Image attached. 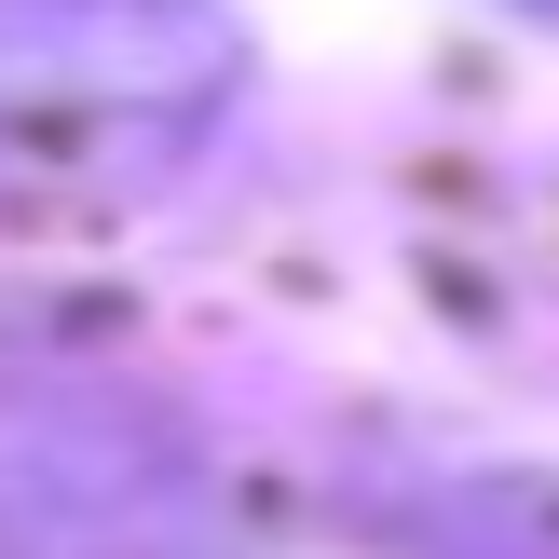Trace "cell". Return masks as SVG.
<instances>
[{
    "label": "cell",
    "mask_w": 559,
    "mask_h": 559,
    "mask_svg": "<svg viewBox=\"0 0 559 559\" xmlns=\"http://www.w3.org/2000/svg\"><path fill=\"white\" fill-rule=\"evenodd\" d=\"M246 96V27L218 0H0V178L178 164Z\"/></svg>",
    "instance_id": "6da1fadb"
},
{
    "label": "cell",
    "mask_w": 559,
    "mask_h": 559,
    "mask_svg": "<svg viewBox=\"0 0 559 559\" xmlns=\"http://www.w3.org/2000/svg\"><path fill=\"white\" fill-rule=\"evenodd\" d=\"M0 559H218L191 424L96 369L0 382Z\"/></svg>",
    "instance_id": "7a4b0ae2"
},
{
    "label": "cell",
    "mask_w": 559,
    "mask_h": 559,
    "mask_svg": "<svg viewBox=\"0 0 559 559\" xmlns=\"http://www.w3.org/2000/svg\"><path fill=\"white\" fill-rule=\"evenodd\" d=\"M546 14H559V0H546Z\"/></svg>",
    "instance_id": "3957f363"
}]
</instances>
